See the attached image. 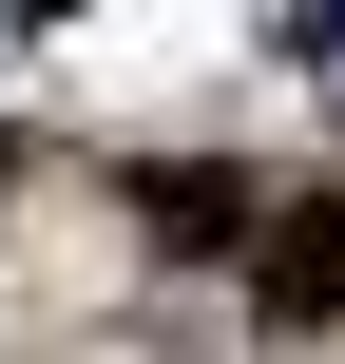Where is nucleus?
I'll use <instances>...</instances> for the list:
<instances>
[{"mask_svg": "<svg viewBox=\"0 0 345 364\" xmlns=\"http://www.w3.org/2000/svg\"><path fill=\"white\" fill-rule=\"evenodd\" d=\"M250 307L307 346V326H345V192H307V211H269L250 230Z\"/></svg>", "mask_w": 345, "mask_h": 364, "instance_id": "obj_1", "label": "nucleus"}, {"mask_svg": "<svg viewBox=\"0 0 345 364\" xmlns=\"http://www.w3.org/2000/svg\"><path fill=\"white\" fill-rule=\"evenodd\" d=\"M154 230H173V250H250V192H230V173H154Z\"/></svg>", "mask_w": 345, "mask_h": 364, "instance_id": "obj_2", "label": "nucleus"}]
</instances>
